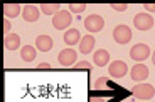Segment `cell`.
<instances>
[{
  "mask_svg": "<svg viewBox=\"0 0 155 102\" xmlns=\"http://www.w3.org/2000/svg\"><path fill=\"white\" fill-rule=\"evenodd\" d=\"M132 94L135 95L137 99H140V100H150L152 97L155 95V87L150 85V84H138V85H135L132 89Z\"/></svg>",
  "mask_w": 155,
  "mask_h": 102,
  "instance_id": "1",
  "label": "cell"
},
{
  "mask_svg": "<svg viewBox=\"0 0 155 102\" xmlns=\"http://www.w3.org/2000/svg\"><path fill=\"white\" fill-rule=\"evenodd\" d=\"M83 23H84L86 30L91 32V34H96V32L103 30V27H105V20H103V17H101V15H98V14L88 15Z\"/></svg>",
  "mask_w": 155,
  "mask_h": 102,
  "instance_id": "2",
  "label": "cell"
},
{
  "mask_svg": "<svg viewBox=\"0 0 155 102\" xmlns=\"http://www.w3.org/2000/svg\"><path fill=\"white\" fill-rule=\"evenodd\" d=\"M130 57H132L135 62H143L150 57V47L147 44H135V45L130 49Z\"/></svg>",
  "mask_w": 155,
  "mask_h": 102,
  "instance_id": "3",
  "label": "cell"
},
{
  "mask_svg": "<svg viewBox=\"0 0 155 102\" xmlns=\"http://www.w3.org/2000/svg\"><path fill=\"white\" fill-rule=\"evenodd\" d=\"M71 22H73V19H71L69 10H59L54 15V19H52V25H54V29H58V30L68 29V27L71 25Z\"/></svg>",
  "mask_w": 155,
  "mask_h": 102,
  "instance_id": "4",
  "label": "cell"
},
{
  "mask_svg": "<svg viewBox=\"0 0 155 102\" xmlns=\"http://www.w3.org/2000/svg\"><path fill=\"white\" fill-rule=\"evenodd\" d=\"M133 25L142 32H147L153 27V19H152L150 14H137L133 17Z\"/></svg>",
  "mask_w": 155,
  "mask_h": 102,
  "instance_id": "5",
  "label": "cell"
},
{
  "mask_svg": "<svg viewBox=\"0 0 155 102\" xmlns=\"http://www.w3.org/2000/svg\"><path fill=\"white\" fill-rule=\"evenodd\" d=\"M113 40L116 44H128L132 40V30L127 25H116L113 30Z\"/></svg>",
  "mask_w": 155,
  "mask_h": 102,
  "instance_id": "6",
  "label": "cell"
},
{
  "mask_svg": "<svg viewBox=\"0 0 155 102\" xmlns=\"http://www.w3.org/2000/svg\"><path fill=\"white\" fill-rule=\"evenodd\" d=\"M58 60L64 67H71V65H74V62H78V54L74 49H64L59 52Z\"/></svg>",
  "mask_w": 155,
  "mask_h": 102,
  "instance_id": "7",
  "label": "cell"
},
{
  "mask_svg": "<svg viewBox=\"0 0 155 102\" xmlns=\"http://www.w3.org/2000/svg\"><path fill=\"white\" fill-rule=\"evenodd\" d=\"M130 77H132L133 82L142 84L148 77V67L143 64H137L135 67H132V70H130Z\"/></svg>",
  "mask_w": 155,
  "mask_h": 102,
  "instance_id": "8",
  "label": "cell"
},
{
  "mask_svg": "<svg viewBox=\"0 0 155 102\" xmlns=\"http://www.w3.org/2000/svg\"><path fill=\"white\" fill-rule=\"evenodd\" d=\"M108 72H110V76L111 77L120 79V77L127 76L128 65H127V62H123V60H115V62H111V65L108 67Z\"/></svg>",
  "mask_w": 155,
  "mask_h": 102,
  "instance_id": "9",
  "label": "cell"
},
{
  "mask_svg": "<svg viewBox=\"0 0 155 102\" xmlns=\"http://www.w3.org/2000/svg\"><path fill=\"white\" fill-rule=\"evenodd\" d=\"M39 14H41V8L37 7V5H32V4H27V5H24L22 8V17L25 22H37L39 19Z\"/></svg>",
  "mask_w": 155,
  "mask_h": 102,
  "instance_id": "10",
  "label": "cell"
},
{
  "mask_svg": "<svg viewBox=\"0 0 155 102\" xmlns=\"http://www.w3.org/2000/svg\"><path fill=\"white\" fill-rule=\"evenodd\" d=\"M52 39H51V35L47 34H42V35H37V39H35V49L41 50V52H49L51 49H52Z\"/></svg>",
  "mask_w": 155,
  "mask_h": 102,
  "instance_id": "11",
  "label": "cell"
},
{
  "mask_svg": "<svg viewBox=\"0 0 155 102\" xmlns=\"http://www.w3.org/2000/svg\"><path fill=\"white\" fill-rule=\"evenodd\" d=\"M94 44H96V40H94L93 35H84V37L81 39V42H79V50H81V54L86 55V54L93 52Z\"/></svg>",
  "mask_w": 155,
  "mask_h": 102,
  "instance_id": "12",
  "label": "cell"
},
{
  "mask_svg": "<svg viewBox=\"0 0 155 102\" xmlns=\"http://www.w3.org/2000/svg\"><path fill=\"white\" fill-rule=\"evenodd\" d=\"M93 62L98 65V67H105L110 62V52L105 49H98L93 55Z\"/></svg>",
  "mask_w": 155,
  "mask_h": 102,
  "instance_id": "13",
  "label": "cell"
},
{
  "mask_svg": "<svg viewBox=\"0 0 155 102\" xmlns=\"http://www.w3.org/2000/svg\"><path fill=\"white\" fill-rule=\"evenodd\" d=\"M64 42L71 47L79 44V42H81V34H79V30H78V29H69V30H66V34H64Z\"/></svg>",
  "mask_w": 155,
  "mask_h": 102,
  "instance_id": "14",
  "label": "cell"
},
{
  "mask_svg": "<svg viewBox=\"0 0 155 102\" xmlns=\"http://www.w3.org/2000/svg\"><path fill=\"white\" fill-rule=\"evenodd\" d=\"M4 45L8 50H17L20 47V35L19 34H8L4 39Z\"/></svg>",
  "mask_w": 155,
  "mask_h": 102,
  "instance_id": "15",
  "label": "cell"
},
{
  "mask_svg": "<svg viewBox=\"0 0 155 102\" xmlns=\"http://www.w3.org/2000/svg\"><path fill=\"white\" fill-rule=\"evenodd\" d=\"M24 7H20L19 4H4V15L12 19V17H17L22 12Z\"/></svg>",
  "mask_w": 155,
  "mask_h": 102,
  "instance_id": "16",
  "label": "cell"
},
{
  "mask_svg": "<svg viewBox=\"0 0 155 102\" xmlns=\"http://www.w3.org/2000/svg\"><path fill=\"white\" fill-rule=\"evenodd\" d=\"M35 47H32V45H24L22 49H20V57H22V60L24 62H32L35 59Z\"/></svg>",
  "mask_w": 155,
  "mask_h": 102,
  "instance_id": "17",
  "label": "cell"
},
{
  "mask_svg": "<svg viewBox=\"0 0 155 102\" xmlns=\"http://www.w3.org/2000/svg\"><path fill=\"white\" fill-rule=\"evenodd\" d=\"M39 8H41V12H44L46 15H56L59 12L58 8H61V7H59V4H41Z\"/></svg>",
  "mask_w": 155,
  "mask_h": 102,
  "instance_id": "18",
  "label": "cell"
},
{
  "mask_svg": "<svg viewBox=\"0 0 155 102\" xmlns=\"http://www.w3.org/2000/svg\"><path fill=\"white\" fill-rule=\"evenodd\" d=\"M68 8H69L71 14H81L86 10V4H69Z\"/></svg>",
  "mask_w": 155,
  "mask_h": 102,
  "instance_id": "19",
  "label": "cell"
},
{
  "mask_svg": "<svg viewBox=\"0 0 155 102\" xmlns=\"http://www.w3.org/2000/svg\"><path fill=\"white\" fill-rule=\"evenodd\" d=\"M108 82H110V79L108 77H100V79L96 80V82H94V89H105L106 85H108Z\"/></svg>",
  "mask_w": 155,
  "mask_h": 102,
  "instance_id": "20",
  "label": "cell"
},
{
  "mask_svg": "<svg viewBox=\"0 0 155 102\" xmlns=\"http://www.w3.org/2000/svg\"><path fill=\"white\" fill-rule=\"evenodd\" d=\"M74 69H86V70H91V69H93V65L89 64V62L83 60V62H78V64H74Z\"/></svg>",
  "mask_w": 155,
  "mask_h": 102,
  "instance_id": "21",
  "label": "cell"
},
{
  "mask_svg": "<svg viewBox=\"0 0 155 102\" xmlns=\"http://www.w3.org/2000/svg\"><path fill=\"white\" fill-rule=\"evenodd\" d=\"M111 8H115L116 12H125L128 8L127 4H111Z\"/></svg>",
  "mask_w": 155,
  "mask_h": 102,
  "instance_id": "22",
  "label": "cell"
},
{
  "mask_svg": "<svg viewBox=\"0 0 155 102\" xmlns=\"http://www.w3.org/2000/svg\"><path fill=\"white\" fill-rule=\"evenodd\" d=\"M8 30H10V22L7 19H4V34L8 35Z\"/></svg>",
  "mask_w": 155,
  "mask_h": 102,
  "instance_id": "23",
  "label": "cell"
},
{
  "mask_svg": "<svg viewBox=\"0 0 155 102\" xmlns=\"http://www.w3.org/2000/svg\"><path fill=\"white\" fill-rule=\"evenodd\" d=\"M143 8L147 12H155V4H143Z\"/></svg>",
  "mask_w": 155,
  "mask_h": 102,
  "instance_id": "24",
  "label": "cell"
},
{
  "mask_svg": "<svg viewBox=\"0 0 155 102\" xmlns=\"http://www.w3.org/2000/svg\"><path fill=\"white\" fill-rule=\"evenodd\" d=\"M89 102H106V100L101 97H89Z\"/></svg>",
  "mask_w": 155,
  "mask_h": 102,
  "instance_id": "25",
  "label": "cell"
},
{
  "mask_svg": "<svg viewBox=\"0 0 155 102\" xmlns=\"http://www.w3.org/2000/svg\"><path fill=\"white\" fill-rule=\"evenodd\" d=\"M37 69H51V65L49 64H39Z\"/></svg>",
  "mask_w": 155,
  "mask_h": 102,
  "instance_id": "26",
  "label": "cell"
},
{
  "mask_svg": "<svg viewBox=\"0 0 155 102\" xmlns=\"http://www.w3.org/2000/svg\"><path fill=\"white\" fill-rule=\"evenodd\" d=\"M152 62H153V65H155V52L152 54Z\"/></svg>",
  "mask_w": 155,
  "mask_h": 102,
  "instance_id": "27",
  "label": "cell"
}]
</instances>
